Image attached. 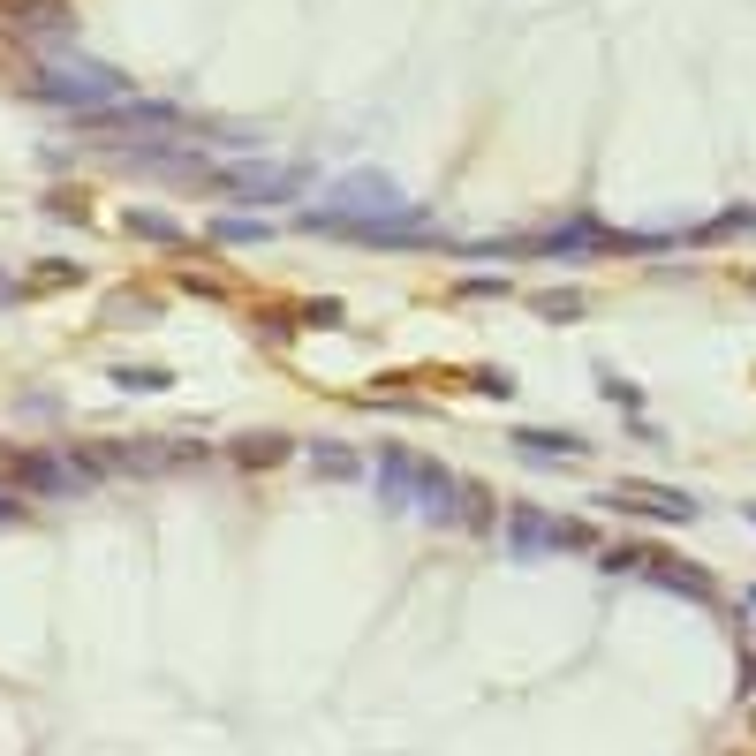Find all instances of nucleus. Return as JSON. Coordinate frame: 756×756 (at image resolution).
Returning a JSON list of instances; mask_svg holds the SVG:
<instances>
[{"label":"nucleus","instance_id":"nucleus-1","mask_svg":"<svg viewBox=\"0 0 756 756\" xmlns=\"http://www.w3.org/2000/svg\"><path fill=\"white\" fill-rule=\"evenodd\" d=\"M129 227H137V235H152V242H182V227H167L159 212H129Z\"/></svg>","mask_w":756,"mask_h":756}]
</instances>
